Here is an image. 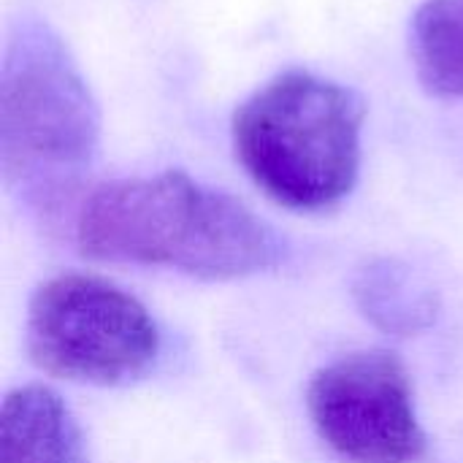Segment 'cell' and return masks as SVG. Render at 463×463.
<instances>
[{"mask_svg": "<svg viewBox=\"0 0 463 463\" xmlns=\"http://www.w3.org/2000/svg\"><path fill=\"white\" fill-rule=\"evenodd\" d=\"M366 103L304 68L277 73L233 114V149L250 179L277 203L323 212L345 201L361 171Z\"/></svg>", "mask_w": 463, "mask_h": 463, "instance_id": "7a4b0ae2", "label": "cell"}, {"mask_svg": "<svg viewBox=\"0 0 463 463\" xmlns=\"http://www.w3.org/2000/svg\"><path fill=\"white\" fill-rule=\"evenodd\" d=\"M0 463H90L81 429L60 393L33 383L3 399Z\"/></svg>", "mask_w": 463, "mask_h": 463, "instance_id": "8992f818", "label": "cell"}, {"mask_svg": "<svg viewBox=\"0 0 463 463\" xmlns=\"http://www.w3.org/2000/svg\"><path fill=\"white\" fill-rule=\"evenodd\" d=\"M410 52L420 84L437 98H463V0H423Z\"/></svg>", "mask_w": 463, "mask_h": 463, "instance_id": "ba28073f", "label": "cell"}, {"mask_svg": "<svg viewBox=\"0 0 463 463\" xmlns=\"http://www.w3.org/2000/svg\"><path fill=\"white\" fill-rule=\"evenodd\" d=\"M353 293L366 320L396 336L426 331L437 317L434 288L393 260L366 266L353 282Z\"/></svg>", "mask_w": 463, "mask_h": 463, "instance_id": "52a82bcc", "label": "cell"}, {"mask_svg": "<svg viewBox=\"0 0 463 463\" xmlns=\"http://www.w3.org/2000/svg\"><path fill=\"white\" fill-rule=\"evenodd\" d=\"M317 437L350 463H415L426 431L407 366L391 350H358L326 364L307 388Z\"/></svg>", "mask_w": 463, "mask_h": 463, "instance_id": "5b68a950", "label": "cell"}, {"mask_svg": "<svg viewBox=\"0 0 463 463\" xmlns=\"http://www.w3.org/2000/svg\"><path fill=\"white\" fill-rule=\"evenodd\" d=\"M24 342L33 364L52 377L117 388L152 372L160 328L149 309L95 274H60L35 288Z\"/></svg>", "mask_w": 463, "mask_h": 463, "instance_id": "277c9868", "label": "cell"}, {"mask_svg": "<svg viewBox=\"0 0 463 463\" xmlns=\"http://www.w3.org/2000/svg\"><path fill=\"white\" fill-rule=\"evenodd\" d=\"M100 111L65 41L41 19L11 24L0 68V168L35 198L68 190L92 163Z\"/></svg>", "mask_w": 463, "mask_h": 463, "instance_id": "3957f363", "label": "cell"}, {"mask_svg": "<svg viewBox=\"0 0 463 463\" xmlns=\"http://www.w3.org/2000/svg\"><path fill=\"white\" fill-rule=\"evenodd\" d=\"M81 255L239 279L279 263L282 241L247 203L184 171L95 187L76 214Z\"/></svg>", "mask_w": 463, "mask_h": 463, "instance_id": "6da1fadb", "label": "cell"}]
</instances>
